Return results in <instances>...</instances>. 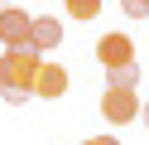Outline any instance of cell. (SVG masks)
I'll use <instances>...</instances> for the list:
<instances>
[{"mask_svg":"<svg viewBox=\"0 0 149 145\" xmlns=\"http://www.w3.org/2000/svg\"><path fill=\"white\" fill-rule=\"evenodd\" d=\"M82 145H120L116 135H91V140H82Z\"/></svg>","mask_w":149,"mask_h":145,"instance_id":"30bf717a","label":"cell"},{"mask_svg":"<svg viewBox=\"0 0 149 145\" xmlns=\"http://www.w3.org/2000/svg\"><path fill=\"white\" fill-rule=\"evenodd\" d=\"M139 121H144V126H149V102H144V106H139Z\"/></svg>","mask_w":149,"mask_h":145,"instance_id":"8fae6325","label":"cell"},{"mask_svg":"<svg viewBox=\"0 0 149 145\" xmlns=\"http://www.w3.org/2000/svg\"><path fill=\"white\" fill-rule=\"evenodd\" d=\"M39 68H43V53L34 44H15V48H5L0 53V97L10 106H24L34 97V77H39Z\"/></svg>","mask_w":149,"mask_h":145,"instance_id":"6da1fadb","label":"cell"},{"mask_svg":"<svg viewBox=\"0 0 149 145\" xmlns=\"http://www.w3.org/2000/svg\"><path fill=\"white\" fill-rule=\"evenodd\" d=\"M0 44H5V48L34 44V15H24L19 5H5V10H0Z\"/></svg>","mask_w":149,"mask_h":145,"instance_id":"3957f363","label":"cell"},{"mask_svg":"<svg viewBox=\"0 0 149 145\" xmlns=\"http://www.w3.org/2000/svg\"><path fill=\"white\" fill-rule=\"evenodd\" d=\"M101 116H106L111 126L139 121V97H135V87H106V97H101Z\"/></svg>","mask_w":149,"mask_h":145,"instance_id":"7a4b0ae2","label":"cell"},{"mask_svg":"<svg viewBox=\"0 0 149 145\" xmlns=\"http://www.w3.org/2000/svg\"><path fill=\"white\" fill-rule=\"evenodd\" d=\"M63 92H68V68H63V63H43V68H39V77H34V97L58 102Z\"/></svg>","mask_w":149,"mask_h":145,"instance_id":"277c9868","label":"cell"},{"mask_svg":"<svg viewBox=\"0 0 149 145\" xmlns=\"http://www.w3.org/2000/svg\"><path fill=\"white\" fill-rule=\"evenodd\" d=\"M96 58H101V68L130 63V58H135V44H130V34H106V39H96Z\"/></svg>","mask_w":149,"mask_h":145,"instance_id":"5b68a950","label":"cell"},{"mask_svg":"<svg viewBox=\"0 0 149 145\" xmlns=\"http://www.w3.org/2000/svg\"><path fill=\"white\" fill-rule=\"evenodd\" d=\"M68 15L87 24V19H96V15H101V0H68Z\"/></svg>","mask_w":149,"mask_h":145,"instance_id":"ba28073f","label":"cell"},{"mask_svg":"<svg viewBox=\"0 0 149 145\" xmlns=\"http://www.w3.org/2000/svg\"><path fill=\"white\" fill-rule=\"evenodd\" d=\"M63 44V19H53V15H34V48L39 53H48V48H58Z\"/></svg>","mask_w":149,"mask_h":145,"instance_id":"8992f818","label":"cell"},{"mask_svg":"<svg viewBox=\"0 0 149 145\" xmlns=\"http://www.w3.org/2000/svg\"><path fill=\"white\" fill-rule=\"evenodd\" d=\"M5 5H15V0H0V10H5Z\"/></svg>","mask_w":149,"mask_h":145,"instance_id":"7c38bea8","label":"cell"},{"mask_svg":"<svg viewBox=\"0 0 149 145\" xmlns=\"http://www.w3.org/2000/svg\"><path fill=\"white\" fill-rule=\"evenodd\" d=\"M106 87H139V63L130 58V63H116V68H106Z\"/></svg>","mask_w":149,"mask_h":145,"instance_id":"52a82bcc","label":"cell"},{"mask_svg":"<svg viewBox=\"0 0 149 145\" xmlns=\"http://www.w3.org/2000/svg\"><path fill=\"white\" fill-rule=\"evenodd\" d=\"M120 10L130 19H149V0H120Z\"/></svg>","mask_w":149,"mask_h":145,"instance_id":"9c48e42d","label":"cell"}]
</instances>
